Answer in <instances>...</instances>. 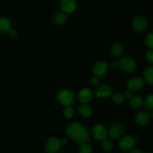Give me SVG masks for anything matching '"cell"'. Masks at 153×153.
Instances as JSON below:
<instances>
[{
	"mask_svg": "<svg viewBox=\"0 0 153 153\" xmlns=\"http://www.w3.org/2000/svg\"><path fill=\"white\" fill-rule=\"evenodd\" d=\"M63 114L67 119H71L74 116V110L72 107H66L63 110Z\"/></svg>",
	"mask_w": 153,
	"mask_h": 153,
	"instance_id": "26",
	"label": "cell"
},
{
	"mask_svg": "<svg viewBox=\"0 0 153 153\" xmlns=\"http://www.w3.org/2000/svg\"><path fill=\"white\" fill-rule=\"evenodd\" d=\"M66 132L72 140L80 144L88 142L90 139L88 128L80 123L73 122L67 124L66 126Z\"/></svg>",
	"mask_w": 153,
	"mask_h": 153,
	"instance_id": "1",
	"label": "cell"
},
{
	"mask_svg": "<svg viewBox=\"0 0 153 153\" xmlns=\"http://www.w3.org/2000/svg\"><path fill=\"white\" fill-rule=\"evenodd\" d=\"M145 59L149 64H153V49H148L145 53Z\"/></svg>",
	"mask_w": 153,
	"mask_h": 153,
	"instance_id": "27",
	"label": "cell"
},
{
	"mask_svg": "<svg viewBox=\"0 0 153 153\" xmlns=\"http://www.w3.org/2000/svg\"><path fill=\"white\" fill-rule=\"evenodd\" d=\"M124 52V46L120 43H115L111 48V53L114 58H120L122 57Z\"/></svg>",
	"mask_w": 153,
	"mask_h": 153,
	"instance_id": "17",
	"label": "cell"
},
{
	"mask_svg": "<svg viewBox=\"0 0 153 153\" xmlns=\"http://www.w3.org/2000/svg\"><path fill=\"white\" fill-rule=\"evenodd\" d=\"M149 153H153V152H149Z\"/></svg>",
	"mask_w": 153,
	"mask_h": 153,
	"instance_id": "35",
	"label": "cell"
},
{
	"mask_svg": "<svg viewBox=\"0 0 153 153\" xmlns=\"http://www.w3.org/2000/svg\"><path fill=\"white\" fill-rule=\"evenodd\" d=\"M118 67L123 72L126 73H132L137 70V62L130 57L121 58L118 61Z\"/></svg>",
	"mask_w": 153,
	"mask_h": 153,
	"instance_id": "3",
	"label": "cell"
},
{
	"mask_svg": "<svg viewBox=\"0 0 153 153\" xmlns=\"http://www.w3.org/2000/svg\"><path fill=\"white\" fill-rule=\"evenodd\" d=\"M123 96H124V97H125V98L128 99V100H131V99L133 97H134V95H133V92L128 91V90H127V91H126Z\"/></svg>",
	"mask_w": 153,
	"mask_h": 153,
	"instance_id": "29",
	"label": "cell"
},
{
	"mask_svg": "<svg viewBox=\"0 0 153 153\" xmlns=\"http://www.w3.org/2000/svg\"><path fill=\"white\" fill-rule=\"evenodd\" d=\"M76 99V95L70 90H61L57 94V100L58 102L66 107H71L74 105Z\"/></svg>",
	"mask_w": 153,
	"mask_h": 153,
	"instance_id": "2",
	"label": "cell"
},
{
	"mask_svg": "<svg viewBox=\"0 0 153 153\" xmlns=\"http://www.w3.org/2000/svg\"><path fill=\"white\" fill-rule=\"evenodd\" d=\"M8 34H9V36L11 37V38H15V37H16V36H17L18 32H17V31H16V30L11 29L10 31V32L8 33Z\"/></svg>",
	"mask_w": 153,
	"mask_h": 153,
	"instance_id": "30",
	"label": "cell"
},
{
	"mask_svg": "<svg viewBox=\"0 0 153 153\" xmlns=\"http://www.w3.org/2000/svg\"><path fill=\"white\" fill-rule=\"evenodd\" d=\"M93 97H94V92L92 90L88 88L81 90L77 95L78 100L82 104H88L92 100Z\"/></svg>",
	"mask_w": 153,
	"mask_h": 153,
	"instance_id": "11",
	"label": "cell"
},
{
	"mask_svg": "<svg viewBox=\"0 0 153 153\" xmlns=\"http://www.w3.org/2000/svg\"><path fill=\"white\" fill-rule=\"evenodd\" d=\"M100 77H97V76H94L92 78H91V85H93V86L97 87L98 85H100Z\"/></svg>",
	"mask_w": 153,
	"mask_h": 153,
	"instance_id": "28",
	"label": "cell"
},
{
	"mask_svg": "<svg viewBox=\"0 0 153 153\" xmlns=\"http://www.w3.org/2000/svg\"><path fill=\"white\" fill-rule=\"evenodd\" d=\"M12 29L11 21L6 16H0V33L8 34Z\"/></svg>",
	"mask_w": 153,
	"mask_h": 153,
	"instance_id": "15",
	"label": "cell"
},
{
	"mask_svg": "<svg viewBox=\"0 0 153 153\" xmlns=\"http://www.w3.org/2000/svg\"><path fill=\"white\" fill-rule=\"evenodd\" d=\"M67 20V15L64 12H56L52 17V21L55 25H63Z\"/></svg>",
	"mask_w": 153,
	"mask_h": 153,
	"instance_id": "18",
	"label": "cell"
},
{
	"mask_svg": "<svg viewBox=\"0 0 153 153\" xmlns=\"http://www.w3.org/2000/svg\"><path fill=\"white\" fill-rule=\"evenodd\" d=\"M125 128L121 123H114L108 130V134L112 139H117L124 134Z\"/></svg>",
	"mask_w": 153,
	"mask_h": 153,
	"instance_id": "13",
	"label": "cell"
},
{
	"mask_svg": "<svg viewBox=\"0 0 153 153\" xmlns=\"http://www.w3.org/2000/svg\"><path fill=\"white\" fill-rule=\"evenodd\" d=\"M151 115L147 111H142L138 112L134 117V122L138 126H145L149 123Z\"/></svg>",
	"mask_w": 153,
	"mask_h": 153,
	"instance_id": "14",
	"label": "cell"
},
{
	"mask_svg": "<svg viewBox=\"0 0 153 153\" xmlns=\"http://www.w3.org/2000/svg\"><path fill=\"white\" fill-rule=\"evenodd\" d=\"M108 70V65L104 61H99L96 63L93 67V73L95 76L101 77L105 75Z\"/></svg>",
	"mask_w": 153,
	"mask_h": 153,
	"instance_id": "12",
	"label": "cell"
},
{
	"mask_svg": "<svg viewBox=\"0 0 153 153\" xmlns=\"http://www.w3.org/2000/svg\"><path fill=\"white\" fill-rule=\"evenodd\" d=\"M112 101L117 105L122 104L124 102V96L123 94L120 93H116L112 95Z\"/></svg>",
	"mask_w": 153,
	"mask_h": 153,
	"instance_id": "24",
	"label": "cell"
},
{
	"mask_svg": "<svg viewBox=\"0 0 153 153\" xmlns=\"http://www.w3.org/2000/svg\"><path fill=\"white\" fill-rule=\"evenodd\" d=\"M96 97L100 99H106L112 95V88L107 85H100L94 91Z\"/></svg>",
	"mask_w": 153,
	"mask_h": 153,
	"instance_id": "10",
	"label": "cell"
},
{
	"mask_svg": "<svg viewBox=\"0 0 153 153\" xmlns=\"http://www.w3.org/2000/svg\"><path fill=\"white\" fill-rule=\"evenodd\" d=\"M60 7L62 12L66 14H70L77 7V0H60Z\"/></svg>",
	"mask_w": 153,
	"mask_h": 153,
	"instance_id": "9",
	"label": "cell"
},
{
	"mask_svg": "<svg viewBox=\"0 0 153 153\" xmlns=\"http://www.w3.org/2000/svg\"><path fill=\"white\" fill-rule=\"evenodd\" d=\"M144 100L140 96H134L130 100V105L134 109H140L143 107Z\"/></svg>",
	"mask_w": 153,
	"mask_h": 153,
	"instance_id": "20",
	"label": "cell"
},
{
	"mask_svg": "<svg viewBox=\"0 0 153 153\" xmlns=\"http://www.w3.org/2000/svg\"><path fill=\"white\" fill-rule=\"evenodd\" d=\"M61 144H62V145L67 144V138H62V139H61Z\"/></svg>",
	"mask_w": 153,
	"mask_h": 153,
	"instance_id": "33",
	"label": "cell"
},
{
	"mask_svg": "<svg viewBox=\"0 0 153 153\" xmlns=\"http://www.w3.org/2000/svg\"><path fill=\"white\" fill-rule=\"evenodd\" d=\"M78 151H79V153H92V146H91V144L88 143V142L82 143H81L80 146H79Z\"/></svg>",
	"mask_w": 153,
	"mask_h": 153,
	"instance_id": "22",
	"label": "cell"
},
{
	"mask_svg": "<svg viewBox=\"0 0 153 153\" xmlns=\"http://www.w3.org/2000/svg\"><path fill=\"white\" fill-rule=\"evenodd\" d=\"M111 67L116 68V67H118V62H117V61H112L111 64Z\"/></svg>",
	"mask_w": 153,
	"mask_h": 153,
	"instance_id": "32",
	"label": "cell"
},
{
	"mask_svg": "<svg viewBox=\"0 0 153 153\" xmlns=\"http://www.w3.org/2000/svg\"><path fill=\"white\" fill-rule=\"evenodd\" d=\"M92 135L96 140L103 141L104 140L107 139L108 135V129L102 124H97L94 126L92 128Z\"/></svg>",
	"mask_w": 153,
	"mask_h": 153,
	"instance_id": "7",
	"label": "cell"
},
{
	"mask_svg": "<svg viewBox=\"0 0 153 153\" xmlns=\"http://www.w3.org/2000/svg\"><path fill=\"white\" fill-rule=\"evenodd\" d=\"M143 80L149 85H153V64H149L143 70Z\"/></svg>",
	"mask_w": 153,
	"mask_h": 153,
	"instance_id": "16",
	"label": "cell"
},
{
	"mask_svg": "<svg viewBox=\"0 0 153 153\" xmlns=\"http://www.w3.org/2000/svg\"><path fill=\"white\" fill-rule=\"evenodd\" d=\"M130 153H146L144 151L141 150L139 149H133L130 151Z\"/></svg>",
	"mask_w": 153,
	"mask_h": 153,
	"instance_id": "31",
	"label": "cell"
},
{
	"mask_svg": "<svg viewBox=\"0 0 153 153\" xmlns=\"http://www.w3.org/2000/svg\"><path fill=\"white\" fill-rule=\"evenodd\" d=\"M143 107L148 111H153V94H150L146 97L143 103Z\"/></svg>",
	"mask_w": 153,
	"mask_h": 153,
	"instance_id": "21",
	"label": "cell"
},
{
	"mask_svg": "<svg viewBox=\"0 0 153 153\" xmlns=\"http://www.w3.org/2000/svg\"><path fill=\"white\" fill-rule=\"evenodd\" d=\"M79 113L82 117L85 118H88L92 115L93 109L91 105L88 104H82L79 108Z\"/></svg>",
	"mask_w": 153,
	"mask_h": 153,
	"instance_id": "19",
	"label": "cell"
},
{
	"mask_svg": "<svg viewBox=\"0 0 153 153\" xmlns=\"http://www.w3.org/2000/svg\"><path fill=\"white\" fill-rule=\"evenodd\" d=\"M62 146L61 139L58 137H51L45 144V151L48 153H56Z\"/></svg>",
	"mask_w": 153,
	"mask_h": 153,
	"instance_id": "8",
	"label": "cell"
},
{
	"mask_svg": "<svg viewBox=\"0 0 153 153\" xmlns=\"http://www.w3.org/2000/svg\"><path fill=\"white\" fill-rule=\"evenodd\" d=\"M144 44L149 49H153V31H151L146 35Z\"/></svg>",
	"mask_w": 153,
	"mask_h": 153,
	"instance_id": "23",
	"label": "cell"
},
{
	"mask_svg": "<svg viewBox=\"0 0 153 153\" xmlns=\"http://www.w3.org/2000/svg\"><path fill=\"white\" fill-rule=\"evenodd\" d=\"M136 142H137V140H136L135 137H132L130 135L125 136L120 140L119 148L123 152H128L134 149Z\"/></svg>",
	"mask_w": 153,
	"mask_h": 153,
	"instance_id": "6",
	"label": "cell"
},
{
	"mask_svg": "<svg viewBox=\"0 0 153 153\" xmlns=\"http://www.w3.org/2000/svg\"><path fill=\"white\" fill-rule=\"evenodd\" d=\"M132 26L134 31L137 33L145 32L149 27V22L145 16H137L134 19L132 22Z\"/></svg>",
	"mask_w": 153,
	"mask_h": 153,
	"instance_id": "5",
	"label": "cell"
},
{
	"mask_svg": "<svg viewBox=\"0 0 153 153\" xmlns=\"http://www.w3.org/2000/svg\"><path fill=\"white\" fill-rule=\"evenodd\" d=\"M145 82L143 78L140 76H133L130 78L126 82L127 89L131 92L140 91L144 86Z\"/></svg>",
	"mask_w": 153,
	"mask_h": 153,
	"instance_id": "4",
	"label": "cell"
},
{
	"mask_svg": "<svg viewBox=\"0 0 153 153\" xmlns=\"http://www.w3.org/2000/svg\"><path fill=\"white\" fill-rule=\"evenodd\" d=\"M151 118H152V119L153 120V111H152V114H151Z\"/></svg>",
	"mask_w": 153,
	"mask_h": 153,
	"instance_id": "34",
	"label": "cell"
},
{
	"mask_svg": "<svg viewBox=\"0 0 153 153\" xmlns=\"http://www.w3.org/2000/svg\"><path fill=\"white\" fill-rule=\"evenodd\" d=\"M102 146L103 150L105 151V152H111L112 149H114V144L111 140H104L102 143Z\"/></svg>",
	"mask_w": 153,
	"mask_h": 153,
	"instance_id": "25",
	"label": "cell"
}]
</instances>
